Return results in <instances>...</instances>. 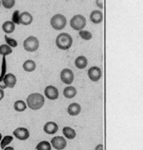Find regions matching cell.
<instances>
[{
  "label": "cell",
  "mask_w": 143,
  "mask_h": 150,
  "mask_svg": "<svg viewBox=\"0 0 143 150\" xmlns=\"http://www.w3.org/2000/svg\"><path fill=\"white\" fill-rule=\"evenodd\" d=\"M45 103L44 97L40 93H32L26 98V105L31 110L40 109Z\"/></svg>",
  "instance_id": "6da1fadb"
},
{
  "label": "cell",
  "mask_w": 143,
  "mask_h": 150,
  "mask_svg": "<svg viewBox=\"0 0 143 150\" xmlns=\"http://www.w3.org/2000/svg\"><path fill=\"white\" fill-rule=\"evenodd\" d=\"M73 43V39L72 37L67 33H60L55 40V44L58 48L62 50H67L71 47Z\"/></svg>",
  "instance_id": "7a4b0ae2"
},
{
  "label": "cell",
  "mask_w": 143,
  "mask_h": 150,
  "mask_svg": "<svg viewBox=\"0 0 143 150\" xmlns=\"http://www.w3.org/2000/svg\"><path fill=\"white\" fill-rule=\"evenodd\" d=\"M52 27L55 30H62L67 25V18L62 14H55L50 20Z\"/></svg>",
  "instance_id": "3957f363"
},
{
  "label": "cell",
  "mask_w": 143,
  "mask_h": 150,
  "mask_svg": "<svg viewBox=\"0 0 143 150\" xmlns=\"http://www.w3.org/2000/svg\"><path fill=\"white\" fill-rule=\"evenodd\" d=\"M70 26L76 30V31H80L83 30L85 25H86V18L84 16L81 15V14H77L75 15L71 19H70Z\"/></svg>",
  "instance_id": "277c9868"
},
{
  "label": "cell",
  "mask_w": 143,
  "mask_h": 150,
  "mask_svg": "<svg viewBox=\"0 0 143 150\" xmlns=\"http://www.w3.org/2000/svg\"><path fill=\"white\" fill-rule=\"evenodd\" d=\"M39 40L34 36H29L23 42V47L27 52H35L39 48Z\"/></svg>",
  "instance_id": "5b68a950"
},
{
  "label": "cell",
  "mask_w": 143,
  "mask_h": 150,
  "mask_svg": "<svg viewBox=\"0 0 143 150\" xmlns=\"http://www.w3.org/2000/svg\"><path fill=\"white\" fill-rule=\"evenodd\" d=\"M60 78L63 83L69 85L74 81V73L69 69H64L62 70V72L60 74Z\"/></svg>",
  "instance_id": "8992f818"
},
{
  "label": "cell",
  "mask_w": 143,
  "mask_h": 150,
  "mask_svg": "<svg viewBox=\"0 0 143 150\" xmlns=\"http://www.w3.org/2000/svg\"><path fill=\"white\" fill-rule=\"evenodd\" d=\"M51 146L56 150H62L67 147V141L64 137L55 136L51 140Z\"/></svg>",
  "instance_id": "52a82bcc"
},
{
  "label": "cell",
  "mask_w": 143,
  "mask_h": 150,
  "mask_svg": "<svg viewBox=\"0 0 143 150\" xmlns=\"http://www.w3.org/2000/svg\"><path fill=\"white\" fill-rule=\"evenodd\" d=\"M88 76H89L90 80L92 82L99 81L102 76V71H101L100 68H98L97 66L91 67L90 69L88 70Z\"/></svg>",
  "instance_id": "ba28073f"
},
{
  "label": "cell",
  "mask_w": 143,
  "mask_h": 150,
  "mask_svg": "<svg viewBox=\"0 0 143 150\" xmlns=\"http://www.w3.org/2000/svg\"><path fill=\"white\" fill-rule=\"evenodd\" d=\"M45 96L49 99V100H55L59 98V91L58 89L53 85H48L45 88L44 90Z\"/></svg>",
  "instance_id": "9c48e42d"
},
{
  "label": "cell",
  "mask_w": 143,
  "mask_h": 150,
  "mask_svg": "<svg viewBox=\"0 0 143 150\" xmlns=\"http://www.w3.org/2000/svg\"><path fill=\"white\" fill-rule=\"evenodd\" d=\"M13 135L19 141H26L30 136V133L25 127H18L13 131Z\"/></svg>",
  "instance_id": "30bf717a"
},
{
  "label": "cell",
  "mask_w": 143,
  "mask_h": 150,
  "mask_svg": "<svg viewBox=\"0 0 143 150\" xmlns=\"http://www.w3.org/2000/svg\"><path fill=\"white\" fill-rule=\"evenodd\" d=\"M3 80H4V83H5L6 87L7 88H11V89L14 88L15 85H16V83H17L16 76L13 74H11V73L5 74L4 78H3Z\"/></svg>",
  "instance_id": "8fae6325"
},
{
  "label": "cell",
  "mask_w": 143,
  "mask_h": 150,
  "mask_svg": "<svg viewBox=\"0 0 143 150\" xmlns=\"http://www.w3.org/2000/svg\"><path fill=\"white\" fill-rule=\"evenodd\" d=\"M43 130L47 134H50V135L55 134L58 131V125L55 122H53V121L47 122L43 127Z\"/></svg>",
  "instance_id": "7c38bea8"
},
{
  "label": "cell",
  "mask_w": 143,
  "mask_h": 150,
  "mask_svg": "<svg viewBox=\"0 0 143 150\" xmlns=\"http://www.w3.org/2000/svg\"><path fill=\"white\" fill-rule=\"evenodd\" d=\"M33 20V18L32 14H30L27 11H24L19 14V22L21 25H29L32 24Z\"/></svg>",
  "instance_id": "4fadbf2b"
},
{
  "label": "cell",
  "mask_w": 143,
  "mask_h": 150,
  "mask_svg": "<svg viewBox=\"0 0 143 150\" xmlns=\"http://www.w3.org/2000/svg\"><path fill=\"white\" fill-rule=\"evenodd\" d=\"M90 18L91 22H93L94 24H100L103 21V13L101 11L94 10L91 11L90 15Z\"/></svg>",
  "instance_id": "5bb4252c"
},
{
  "label": "cell",
  "mask_w": 143,
  "mask_h": 150,
  "mask_svg": "<svg viewBox=\"0 0 143 150\" xmlns=\"http://www.w3.org/2000/svg\"><path fill=\"white\" fill-rule=\"evenodd\" d=\"M67 112L70 116H76L81 112V105L77 103H72L68 106Z\"/></svg>",
  "instance_id": "9a60e30c"
},
{
  "label": "cell",
  "mask_w": 143,
  "mask_h": 150,
  "mask_svg": "<svg viewBox=\"0 0 143 150\" xmlns=\"http://www.w3.org/2000/svg\"><path fill=\"white\" fill-rule=\"evenodd\" d=\"M88 65V60L85 56H78L76 60H75V66L79 69H84L87 67Z\"/></svg>",
  "instance_id": "2e32d148"
},
{
  "label": "cell",
  "mask_w": 143,
  "mask_h": 150,
  "mask_svg": "<svg viewBox=\"0 0 143 150\" xmlns=\"http://www.w3.org/2000/svg\"><path fill=\"white\" fill-rule=\"evenodd\" d=\"M77 91H76V89L74 87V86H67L64 90H63V96L66 98H69V99H71L73 98L76 97Z\"/></svg>",
  "instance_id": "e0dca14e"
},
{
  "label": "cell",
  "mask_w": 143,
  "mask_h": 150,
  "mask_svg": "<svg viewBox=\"0 0 143 150\" xmlns=\"http://www.w3.org/2000/svg\"><path fill=\"white\" fill-rule=\"evenodd\" d=\"M2 29L7 34L12 33L15 31V24L12 21H5L2 25Z\"/></svg>",
  "instance_id": "ac0fdd59"
},
{
  "label": "cell",
  "mask_w": 143,
  "mask_h": 150,
  "mask_svg": "<svg viewBox=\"0 0 143 150\" xmlns=\"http://www.w3.org/2000/svg\"><path fill=\"white\" fill-rule=\"evenodd\" d=\"M62 134L64 137H66L69 140H73L76 136V131L72 127H64L62 129Z\"/></svg>",
  "instance_id": "d6986e66"
},
{
  "label": "cell",
  "mask_w": 143,
  "mask_h": 150,
  "mask_svg": "<svg viewBox=\"0 0 143 150\" xmlns=\"http://www.w3.org/2000/svg\"><path fill=\"white\" fill-rule=\"evenodd\" d=\"M23 69L26 72H33L36 69V63L33 60H26L23 63Z\"/></svg>",
  "instance_id": "ffe728a7"
},
{
  "label": "cell",
  "mask_w": 143,
  "mask_h": 150,
  "mask_svg": "<svg viewBox=\"0 0 143 150\" xmlns=\"http://www.w3.org/2000/svg\"><path fill=\"white\" fill-rule=\"evenodd\" d=\"M26 106H27V105H26V103L24 102L23 100H17V101L14 103V105H13L14 110L17 111V112H24V111L26 109Z\"/></svg>",
  "instance_id": "44dd1931"
},
{
  "label": "cell",
  "mask_w": 143,
  "mask_h": 150,
  "mask_svg": "<svg viewBox=\"0 0 143 150\" xmlns=\"http://www.w3.org/2000/svg\"><path fill=\"white\" fill-rule=\"evenodd\" d=\"M12 53V49L7 44H3L0 46V54L3 56H6Z\"/></svg>",
  "instance_id": "7402d4cb"
},
{
  "label": "cell",
  "mask_w": 143,
  "mask_h": 150,
  "mask_svg": "<svg viewBox=\"0 0 143 150\" xmlns=\"http://www.w3.org/2000/svg\"><path fill=\"white\" fill-rule=\"evenodd\" d=\"M51 149H52L51 144L47 141L40 142L36 146V150H51Z\"/></svg>",
  "instance_id": "603a6c76"
},
{
  "label": "cell",
  "mask_w": 143,
  "mask_h": 150,
  "mask_svg": "<svg viewBox=\"0 0 143 150\" xmlns=\"http://www.w3.org/2000/svg\"><path fill=\"white\" fill-rule=\"evenodd\" d=\"M13 141V137L11 135H6L4 138H2L1 142H0V148L2 149H4L5 147H7L11 142Z\"/></svg>",
  "instance_id": "cb8c5ba5"
},
{
  "label": "cell",
  "mask_w": 143,
  "mask_h": 150,
  "mask_svg": "<svg viewBox=\"0 0 143 150\" xmlns=\"http://www.w3.org/2000/svg\"><path fill=\"white\" fill-rule=\"evenodd\" d=\"M79 35H80V37H81L83 40H90L92 39V34H91V33L89 32V31L84 30V29L79 31Z\"/></svg>",
  "instance_id": "d4e9b609"
},
{
  "label": "cell",
  "mask_w": 143,
  "mask_h": 150,
  "mask_svg": "<svg viewBox=\"0 0 143 150\" xmlns=\"http://www.w3.org/2000/svg\"><path fill=\"white\" fill-rule=\"evenodd\" d=\"M4 40H5V42L7 43V45L10 46L11 48L12 47H16L18 46L17 40L12 39V38H11V37H9V36H7V35H4Z\"/></svg>",
  "instance_id": "484cf974"
},
{
  "label": "cell",
  "mask_w": 143,
  "mask_h": 150,
  "mask_svg": "<svg viewBox=\"0 0 143 150\" xmlns=\"http://www.w3.org/2000/svg\"><path fill=\"white\" fill-rule=\"evenodd\" d=\"M16 1L15 0H3L1 1V4H3V6L6 9H11L15 5Z\"/></svg>",
  "instance_id": "4316f807"
},
{
  "label": "cell",
  "mask_w": 143,
  "mask_h": 150,
  "mask_svg": "<svg viewBox=\"0 0 143 150\" xmlns=\"http://www.w3.org/2000/svg\"><path fill=\"white\" fill-rule=\"evenodd\" d=\"M6 72V59L5 56H3L2 59V67H1V75H0V80L4 78Z\"/></svg>",
  "instance_id": "83f0119b"
},
{
  "label": "cell",
  "mask_w": 143,
  "mask_h": 150,
  "mask_svg": "<svg viewBox=\"0 0 143 150\" xmlns=\"http://www.w3.org/2000/svg\"><path fill=\"white\" fill-rule=\"evenodd\" d=\"M19 11L16 10L14 11V12L12 13V22L15 24V25H19L20 22H19Z\"/></svg>",
  "instance_id": "f1b7e54d"
},
{
  "label": "cell",
  "mask_w": 143,
  "mask_h": 150,
  "mask_svg": "<svg viewBox=\"0 0 143 150\" xmlns=\"http://www.w3.org/2000/svg\"><path fill=\"white\" fill-rule=\"evenodd\" d=\"M96 4L100 9L104 8V0H96Z\"/></svg>",
  "instance_id": "f546056e"
},
{
  "label": "cell",
  "mask_w": 143,
  "mask_h": 150,
  "mask_svg": "<svg viewBox=\"0 0 143 150\" xmlns=\"http://www.w3.org/2000/svg\"><path fill=\"white\" fill-rule=\"evenodd\" d=\"M6 88H7V87H6L5 83H4V80H3V79H1V80H0V89L4 90V89H6Z\"/></svg>",
  "instance_id": "4dcf8cb0"
},
{
  "label": "cell",
  "mask_w": 143,
  "mask_h": 150,
  "mask_svg": "<svg viewBox=\"0 0 143 150\" xmlns=\"http://www.w3.org/2000/svg\"><path fill=\"white\" fill-rule=\"evenodd\" d=\"M95 150H104V145L103 144H98L95 148Z\"/></svg>",
  "instance_id": "1f68e13d"
},
{
  "label": "cell",
  "mask_w": 143,
  "mask_h": 150,
  "mask_svg": "<svg viewBox=\"0 0 143 150\" xmlns=\"http://www.w3.org/2000/svg\"><path fill=\"white\" fill-rule=\"evenodd\" d=\"M4 90H2V89H0V101L4 98Z\"/></svg>",
  "instance_id": "d6a6232c"
},
{
  "label": "cell",
  "mask_w": 143,
  "mask_h": 150,
  "mask_svg": "<svg viewBox=\"0 0 143 150\" xmlns=\"http://www.w3.org/2000/svg\"><path fill=\"white\" fill-rule=\"evenodd\" d=\"M3 150H15L12 147H5Z\"/></svg>",
  "instance_id": "836d02e7"
},
{
  "label": "cell",
  "mask_w": 143,
  "mask_h": 150,
  "mask_svg": "<svg viewBox=\"0 0 143 150\" xmlns=\"http://www.w3.org/2000/svg\"><path fill=\"white\" fill-rule=\"evenodd\" d=\"M1 140H2V134H1V133H0V142H1Z\"/></svg>",
  "instance_id": "e575fe53"
},
{
  "label": "cell",
  "mask_w": 143,
  "mask_h": 150,
  "mask_svg": "<svg viewBox=\"0 0 143 150\" xmlns=\"http://www.w3.org/2000/svg\"><path fill=\"white\" fill-rule=\"evenodd\" d=\"M0 5H1V0H0Z\"/></svg>",
  "instance_id": "d590c367"
},
{
  "label": "cell",
  "mask_w": 143,
  "mask_h": 150,
  "mask_svg": "<svg viewBox=\"0 0 143 150\" xmlns=\"http://www.w3.org/2000/svg\"><path fill=\"white\" fill-rule=\"evenodd\" d=\"M1 1H3V0H1Z\"/></svg>",
  "instance_id": "8d00e7d4"
}]
</instances>
